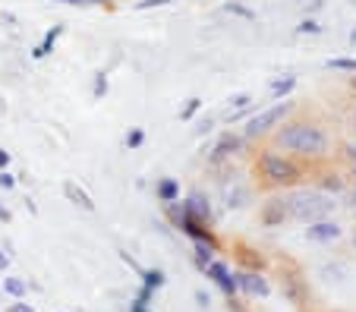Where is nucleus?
<instances>
[{"mask_svg":"<svg viewBox=\"0 0 356 312\" xmlns=\"http://www.w3.org/2000/svg\"><path fill=\"white\" fill-rule=\"evenodd\" d=\"M7 164H10V155H7V152H3V149H0V171H3Z\"/></svg>","mask_w":356,"mask_h":312,"instance_id":"obj_32","label":"nucleus"},{"mask_svg":"<svg viewBox=\"0 0 356 312\" xmlns=\"http://www.w3.org/2000/svg\"><path fill=\"white\" fill-rule=\"evenodd\" d=\"M199 111H202V98H186L183 111H180V120H193Z\"/></svg>","mask_w":356,"mask_h":312,"instance_id":"obj_20","label":"nucleus"},{"mask_svg":"<svg viewBox=\"0 0 356 312\" xmlns=\"http://www.w3.org/2000/svg\"><path fill=\"white\" fill-rule=\"evenodd\" d=\"M353 186H356V174H353ZM353 199H356V193H353Z\"/></svg>","mask_w":356,"mask_h":312,"instance_id":"obj_36","label":"nucleus"},{"mask_svg":"<svg viewBox=\"0 0 356 312\" xmlns=\"http://www.w3.org/2000/svg\"><path fill=\"white\" fill-rule=\"evenodd\" d=\"M183 211H186V218H193V221L202 224V227H211V224H215V211H211V202H208V196L202 193V189H193V193L186 196Z\"/></svg>","mask_w":356,"mask_h":312,"instance_id":"obj_7","label":"nucleus"},{"mask_svg":"<svg viewBox=\"0 0 356 312\" xmlns=\"http://www.w3.org/2000/svg\"><path fill=\"white\" fill-rule=\"evenodd\" d=\"M211 256H215V246L199 243V240H196V265H199V268H205L208 262H215V259H211Z\"/></svg>","mask_w":356,"mask_h":312,"instance_id":"obj_18","label":"nucleus"},{"mask_svg":"<svg viewBox=\"0 0 356 312\" xmlns=\"http://www.w3.org/2000/svg\"><path fill=\"white\" fill-rule=\"evenodd\" d=\"M328 70H344V73H356V60H350V57H334V60H328Z\"/></svg>","mask_w":356,"mask_h":312,"instance_id":"obj_22","label":"nucleus"},{"mask_svg":"<svg viewBox=\"0 0 356 312\" xmlns=\"http://www.w3.org/2000/svg\"><path fill=\"white\" fill-rule=\"evenodd\" d=\"M227 107H233V111H243V107H253V95H246V92H240V95L227 98Z\"/></svg>","mask_w":356,"mask_h":312,"instance_id":"obj_23","label":"nucleus"},{"mask_svg":"<svg viewBox=\"0 0 356 312\" xmlns=\"http://www.w3.org/2000/svg\"><path fill=\"white\" fill-rule=\"evenodd\" d=\"M293 107H297V101H290V98H281V101H278L275 107H268V111H262V114H253V117L246 120V127H243L246 142L265 139L268 133H275V129L284 123V117H287V114L293 111Z\"/></svg>","mask_w":356,"mask_h":312,"instance_id":"obj_4","label":"nucleus"},{"mask_svg":"<svg viewBox=\"0 0 356 312\" xmlns=\"http://www.w3.org/2000/svg\"><path fill=\"white\" fill-rule=\"evenodd\" d=\"M233 278H237V290H243V293H249V297H268V293H271V284H268L259 271L243 268V271H237Z\"/></svg>","mask_w":356,"mask_h":312,"instance_id":"obj_9","label":"nucleus"},{"mask_svg":"<svg viewBox=\"0 0 356 312\" xmlns=\"http://www.w3.org/2000/svg\"><path fill=\"white\" fill-rule=\"evenodd\" d=\"M211 127H215V120L205 117V120H199V123H196L193 133H196V136H205V133H211Z\"/></svg>","mask_w":356,"mask_h":312,"instance_id":"obj_27","label":"nucleus"},{"mask_svg":"<svg viewBox=\"0 0 356 312\" xmlns=\"http://www.w3.org/2000/svg\"><path fill=\"white\" fill-rule=\"evenodd\" d=\"M142 142H145V133H142V129H129V136H127V149H129V152L142 149Z\"/></svg>","mask_w":356,"mask_h":312,"instance_id":"obj_24","label":"nucleus"},{"mask_svg":"<svg viewBox=\"0 0 356 312\" xmlns=\"http://www.w3.org/2000/svg\"><path fill=\"white\" fill-rule=\"evenodd\" d=\"M224 13H233V16H240V19H249V23L255 19V10L243 7V3H237V0H227V3H224Z\"/></svg>","mask_w":356,"mask_h":312,"instance_id":"obj_17","label":"nucleus"},{"mask_svg":"<svg viewBox=\"0 0 356 312\" xmlns=\"http://www.w3.org/2000/svg\"><path fill=\"white\" fill-rule=\"evenodd\" d=\"M57 3H67V7H101V0H57Z\"/></svg>","mask_w":356,"mask_h":312,"instance_id":"obj_28","label":"nucleus"},{"mask_svg":"<svg viewBox=\"0 0 356 312\" xmlns=\"http://www.w3.org/2000/svg\"><path fill=\"white\" fill-rule=\"evenodd\" d=\"M259 221H262V227H281L284 221H290V211H287V196H271V199H265V202H262Z\"/></svg>","mask_w":356,"mask_h":312,"instance_id":"obj_8","label":"nucleus"},{"mask_svg":"<svg viewBox=\"0 0 356 312\" xmlns=\"http://www.w3.org/2000/svg\"><path fill=\"white\" fill-rule=\"evenodd\" d=\"M92 92H95L98 101L107 95V73H95V89H92Z\"/></svg>","mask_w":356,"mask_h":312,"instance_id":"obj_25","label":"nucleus"},{"mask_svg":"<svg viewBox=\"0 0 356 312\" xmlns=\"http://www.w3.org/2000/svg\"><path fill=\"white\" fill-rule=\"evenodd\" d=\"M353 246H356V237H353Z\"/></svg>","mask_w":356,"mask_h":312,"instance_id":"obj_38","label":"nucleus"},{"mask_svg":"<svg viewBox=\"0 0 356 312\" xmlns=\"http://www.w3.org/2000/svg\"><path fill=\"white\" fill-rule=\"evenodd\" d=\"M205 275L211 278V281H215L218 287L227 293V297H233V293H237V278L230 275L224 262H208V265H205Z\"/></svg>","mask_w":356,"mask_h":312,"instance_id":"obj_11","label":"nucleus"},{"mask_svg":"<svg viewBox=\"0 0 356 312\" xmlns=\"http://www.w3.org/2000/svg\"><path fill=\"white\" fill-rule=\"evenodd\" d=\"M297 32L300 35H322V23L319 19H312V16H303L300 25H297Z\"/></svg>","mask_w":356,"mask_h":312,"instance_id":"obj_19","label":"nucleus"},{"mask_svg":"<svg viewBox=\"0 0 356 312\" xmlns=\"http://www.w3.org/2000/svg\"><path fill=\"white\" fill-rule=\"evenodd\" d=\"M293 89H297V76L287 73V76H281V79L271 82V89H268V92H271V98H275V101H281V98H287Z\"/></svg>","mask_w":356,"mask_h":312,"instance_id":"obj_13","label":"nucleus"},{"mask_svg":"<svg viewBox=\"0 0 356 312\" xmlns=\"http://www.w3.org/2000/svg\"><path fill=\"white\" fill-rule=\"evenodd\" d=\"M3 290H7L10 297H25V281H19V278H7V281H3Z\"/></svg>","mask_w":356,"mask_h":312,"instance_id":"obj_21","label":"nucleus"},{"mask_svg":"<svg viewBox=\"0 0 356 312\" xmlns=\"http://www.w3.org/2000/svg\"><path fill=\"white\" fill-rule=\"evenodd\" d=\"M142 284H145L149 290L164 287V271H161V268H151V271H145V268H142Z\"/></svg>","mask_w":356,"mask_h":312,"instance_id":"obj_16","label":"nucleus"},{"mask_svg":"<svg viewBox=\"0 0 356 312\" xmlns=\"http://www.w3.org/2000/svg\"><path fill=\"white\" fill-rule=\"evenodd\" d=\"M129 312H149V309H145V303H139V300H136L133 309H129Z\"/></svg>","mask_w":356,"mask_h":312,"instance_id":"obj_33","label":"nucleus"},{"mask_svg":"<svg viewBox=\"0 0 356 312\" xmlns=\"http://www.w3.org/2000/svg\"><path fill=\"white\" fill-rule=\"evenodd\" d=\"M255 177L268 189H284V186H297L303 177V167L290 155L281 152H259L255 155Z\"/></svg>","mask_w":356,"mask_h":312,"instance_id":"obj_3","label":"nucleus"},{"mask_svg":"<svg viewBox=\"0 0 356 312\" xmlns=\"http://www.w3.org/2000/svg\"><path fill=\"white\" fill-rule=\"evenodd\" d=\"M334 208H337L334 196L325 193V189H315V186H297V189L287 196L290 221H300V224H312V221H322V218H331Z\"/></svg>","mask_w":356,"mask_h":312,"instance_id":"obj_2","label":"nucleus"},{"mask_svg":"<svg viewBox=\"0 0 356 312\" xmlns=\"http://www.w3.org/2000/svg\"><path fill=\"white\" fill-rule=\"evenodd\" d=\"M10 265V256H3V253H0V271H3V268H7Z\"/></svg>","mask_w":356,"mask_h":312,"instance_id":"obj_34","label":"nucleus"},{"mask_svg":"<svg viewBox=\"0 0 356 312\" xmlns=\"http://www.w3.org/2000/svg\"><path fill=\"white\" fill-rule=\"evenodd\" d=\"M275 149L287 152L290 158H322L331 149V136L319 127V123H281V129H275Z\"/></svg>","mask_w":356,"mask_h":312,"instance_id":"obj_1","label":"nucleus"},{"mask_svg":"<svg viewBox=\"0 0 356 312\" xmlns=\"http://www.w3.org/2000/svg\"><path fill=\"white\" fill-rule=\"evenodd\" d=\"M243 145H246V136L227 129V133H221L218 136V142L211 145V152H208V164H224L227 158H233L237 152H243Z\"/></svg>","mask_w":356,"mask_h":312,"instance_id":"obj_6","label":"nucleus"},{"mask_svg":"<svg viewBox=\"0 0 356 312\" xmlns=\"http://www.w3.org/2000/svg\"><path fill=\"white\" fill-rule=\"evenodd\" d=\"M63 193H67V199H73L76 205H82V208H85V211H92V208H95V202H92L89 196L82 193V189H79V186H76V183H63Z\"/></svg>","mask_w":356,"mask_h":312,"instance_id":"obj_15","label":"nucleus"},{"mask_svg":"<svg viewBox=\"0 0 356 312\" xmlns=\"http://www.w3.org/2000/svg\"><path fill=\"white\" fill-rule=\"evenodd\" d=\"M253 202V189H249V180L240 177V174H233V177L221 180V205L227 208V211H240V208H246Z\"/></svg>","mask_w":356,"mask_h":312,"instance_id":"obj_5","label":"nucleus"},{"mask_svg":"<svg viewBox=\"0 0 356 312\" xmlns=\"http://www.w3.org/2000/svg\"><path fill=\"white\" fill-rule=\"evenodd\" d=\"M0 186H3V189H13V186H16L13 174H7V171H0Z\"/></svg>","mask_w":356,"mask_h":312,"instance_id":"obj_29","label":"nucleus"},{"mask_svg":"<svg viewBox=\"0 0 356 312\" xmlns=\"http://www.w3.org/2000/svg\"><path fill=\"white\" fill-rule=\"evenodd\" d=\"M10 218H13V215H10L7 208H0V221H10Z\"/></svg>","mask_w":356,"mask_h":312,"instance_id":"obj_35","label":"nucleus"},{"mask_svg":"<svg viewBox=\"0 0 356 312\" xmlns=\"http://www.w3.org/2000/svg\"><path fill=\"white\" fill-rule=\"evenodd\" d=\"M347 161L356 167V145H353V142H350V145H347Z\"/></svg>","mask_w":356,"mask_h":312,"instance_id":"obj_31","label":"nucleus"},{"mask_svg":"<svg viewBox=\"0 0 356 312\" xmlns=\"http://www.w3.org/2000/svg\"><path fill=\"white\" fill-rule=\"evenodd\" d=\"M155 196L161 202H177L180 199V183L174 177H164V180H158V186H155Z\"/></svg>","mask_w":356,"mask_h":312,"instance_id":"obj_12","label":"nucleus"},{"mask_svg":"<svg viewBox=\"0 0 356 312\" xmlns=\"http://www.w3.org/2000/svg\"><path fill=\"white\" fill-rule=\"evenodd\" d=\"M353 127H356V114H353Z\"/></svg>","mask_w":356,"mask_h":312,"instance_id":"obj_37","label":"nucleus"},{"mask_svg":"<svg viewBox=\"0 0 356 312\" xmlns=\"http://www.w3.org/2000/svg\"><path fill=\"white\" fill-rule=\"evenodd\" d=\"M60 35H63V25H54V29L48 32V38H45V41H41V45H38L35 51H32V57H35V60L48 57V54L54 51V45H57V38H60Z\"/></svg>","mask_w":356,"mask_h":312,"instance_id":"obj_14","label":"nucleus"},{"mask_svg":"<svg viewBox=\"0 0 356 312\" xmlns=\"http://www.w3.org/2000/svg\"><path fill=\"white\" fill-rule=\"evenodd\" d=\"M10 312H35V309H32V306H25V303H13V306H10Z\"/></svg>","mask_w":356,"mask_h":312,"instance_id":"obj_30","label":"nucleus"},{"mask_svg":"<svg viewBox=\"0 0 356 312\" xmlns=\"http://www.w3.org/2000/svg\"><path fill=\"white\" fill-rule=\"evenodd\" d=\"M167 3H174V0H139V3H136V10H158V7H167Z\"/></svg>","mask_w":356,"mask_h":312,"instance_id":"obj_26","label":"nucleus"},{"mask_svg":"<svg viewBox=\"0 0 356 312\" xmlns=\"http://www.w3.org/2000/svg\"><path fill=\"white\" fill-rule=\"evenodd\" d=\"M341 233H344V227L337 221H331V218L312 221L309 227H306V240H312V243H334Z\"/></svg>","mask_w":356,"mask_h":312,"instance_id":"obj_10","label":"nucleus"}]
</instances>
